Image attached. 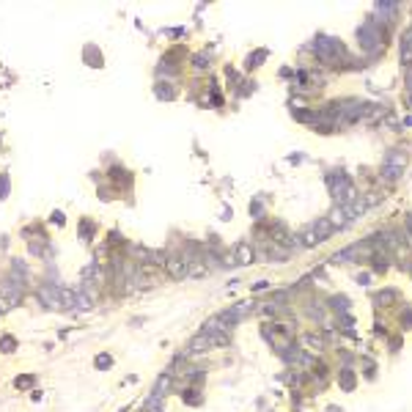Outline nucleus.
Masks as SVG:
<instances>
[{
	"label": "nucleus",
	"instance_id": "1",
	"mask_svg": "<svg viewBox=\"0 0 412 412\" xmlns=\"http://www.w3.org/2000/svg\"><path fill=\"white\" fill-rule=\"evenodd\" d=\"M330 193H333V198L338 203H349L352 198H355V187H352V181L344 173H335L333 179H330Z\"/></svg>",
	"mask_w": 412,
	"mask_h": 412
},
{
	"label": "nucleus",
	"instance_id": "2",
	"mask_svg": "<svg viewBox=\"0 0 412 412\" xmlns=\"http://www.w3.org/2000/svg\"><path fill=\"white\" fill-rule=\"evenodd\" d=\"M333 231H335V225L330 223V220H316V223L311 225V231L303 234V242L308 247H313V245H319V242L330 239V234H333Z\"/></svg>",
	"mask_w": 412,
	"mask_h": 412
},
{
	"label": "nucleus",
	"instance_id": "3",
	"mask_svg": "<svg viewBox=\"0 0 412 412\" xmlns=\"http://www.w3.org/2000/svg\"><path fill=\"white\" fill-rule=\"evenodd\" d=\"M319 44H322V47L316 50V53L322 55V61H333L335 63L338 58H344V47L335 39H319Z\"/></svg>",
	"mask_w": 412,
	"mask_h": 412
},
{
	"label": "nucleus",
	"instance_id": "4",
	"mask_svg": "<svg viewBox=\"0 0 412 412\" xmlns=\"http://www.w3.org/2000/svg\"><path fill=\"white\" fill-rule=\"evenodd\" d=\"M41 303L50 305V308H58V305H61V300L55 297V289H50V286H47V289H41Z\"/></svg>",
	"mask_w": 412,
	"mask_h": 412
},
{
	"label": "nucleus",
	"instance_id": "5",
	"mask_svg": "<svg viewBox=\"0 0 412 412\" xmlns=\"http://www.w3.org/2000/svg\"><path fill=\"white\" fill-rule=\"evenodd\" d=\"M401 58H404V63L412 61V33H407L401 41Z\"/></svg>",
	"mask_w": 412,
	"mask_h": 412
},
{
	"label": "nucleus",
	"instance_id": "6",
	"mask_svg": "<svg viewBox=\"0 0 412 412\" xmlns=\"http://www.w3.org/2000/svg\"><path fill=\"white\" fill-rule=\"evenodd\" d=\"M168 267H171V272H173V275H179V278L187 272L185 269V261H181V259H171V261H168Z\"/></svg>",
	"mask_w": 412,
	"mask_h": 412
},
{
	"label": "nucleus",
	"instance_id": "7",
	"mask_svg": "<svg viewBox=\"0 0 412 412\" xmlns=\"http://www.w3.org/2000/svg\"><path fill=\"white\" fill-rule=\"evenodd\" d=\"M237 259H239L242 264H250V259H253V253H250V247H247V245L237 247Z\"/></svg>",
	"mask_w": 412,
	"mask_h": 412
}]
</instances>
